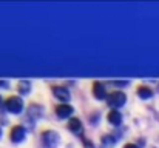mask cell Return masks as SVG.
Instances as JSON below:
<instances>
[{
  "label": "cell",
  "mask_w": 159,
  "mask_h": 148,
  "mask_svg": "<svg viewBox=\"0 0 159 148\" xmlns=\"http://www.w3.org/2000/svg\"><path fill=\"white\" fill-rule=\"evenodd\" d=\"M5 106H6V110H8L9 113L19 114V113H22V110H23V100L20 97H17V96H12V97L6 99Z\"/></svg>",
  "instance_id": "1"
},
{
  "label": "cell",
  "mask_w": 159,
  "mask_h": 148,
  "mask_svg": "<svg viewBox=\"0 0 159 148\" xmlns=\"http://www.w3.org/2000/svg\"><path fill=\"white\" fill-rule=\"evenodd\" d=\"M125 102H127V96L122 91H114L108 96V105L113 108H120L125 105Z\"/></svg>",
  "instance_id": "2"
},
{
  "label": "cell",
  "mask_w": 159,
  "mask_h": 148,
  "mask_svg": "<svg viewBox=\"0 0 159 148\" xmlns=\"http://www.w3.org/2000/svg\"><path fill=\"white\" fill-rule=\"evenodd\" d=\"M59 134L56 131H45L42 134V142H43V147L45 148H56L57 144H59Z\"/></svg>",
  "instance_id": "3"
},
{
  "label": "cell",
  "mask_w": 159,
  "mask_h": 148,
  "mask_svg": "<svg viewBox=\"0 0 159 148\" xmlns=\"http://www.w3.org/2000/svg\"><path fill=\"white\" fill-rule=\"evenodd\" d=\"M25 136H26V131H25L23 127H14L11 130V141L14 144H20L25 139Z\"/></svg>",
  "instance_id": "4"
},
{
  "label": "cell",
  "mask_w": 159,
  "mask_h": 148,
  "mask_svg": "<svg viewBox=\"0 0 159 148\" xmlns=\"http://www.w3.org/2000/svg\"><path fill=\"white\" fill-rule=\"evenodd\" d=\"M73 106H70V105H66V103H62V105H59L57 108H56V114L60 117V119H66V117H70L71 114H73Z\"/></svg>",
  "instance_id": "5"
},
{
  "label": "cell",
  "mask_w": 159,
  "mask_h": 148,
  "mask_svg": "<svg viewBox=\"0 0 159 148\" xmlns=\"http://www.w3.org/2000/svg\"><path fill=\"white\" fill-rule=\"evenodd\" d=\"M54 96H56V99H59V100H62V102H68L70 100V91L65 88V87H54L53 90Z\"/></svg>",
  "instance_id": "6"
},
{
  "label": "cell",
  "mask_w": 159,
  "mask_h": 148,
  "mask_svg": "<svg viewBox=\"0 0 159 148\" xmlns=\"http://www.w3.org/2000/svg\"><path fill=\"white\" fill-rule=\"evenodd\" d=\"M93 94H94L96 99H105L107 97L105 87L101 82H94V85H93Z\"/></svg>",
  "instance_id": "7"
},
{
  "label": "cell",
  "mask_w": 159,
  "mask_h": 148,
  "mask_svg": "<svg viewBox=\"0 0 159 148\" xmlns=\"http://www.w3.org/2000/svg\"><path fill=\"white\" fill-rule=\"evenodd\" d=\"M108 122L113 123V125H120L122 122V114L117 111V110H111L108 113Z\"/></svg>",
  "instance_id": "8"
},
{
  "label": "cell",
  "mask_w": 159,
  "mask_h": 148,
  "mask_svg": "<svg viewBox=\"0 0 159 148\" xmlns=\"http://www.w3.org/2000/svg\"><path fill=\"white\" fill-rule=\"evenodd\" d=\"M68 128H70V131H73V133H80V131H82V123H80L79 119H71V120L68 122Z\"/></svg>",
  "instance_id": "9"
},
{
  "label": "cell",
  "mask_w": 159,
  "mask_h": 148,
  "mask_svg": "<svg viewBox=\"0 0 159 148\" xmlns=\"http://www.w3.org/2000/svg\"><path fill=\"white\" fill-rule=\"evenodd\" d=\"M138 96L141 99H150L153 96V91H152L148 87H141V88L138 90Z\"/></svg>",
  "instance_id": "10"
},
{
  "label": "cell",
  "mask_w": 159,
  "mask_h": 148,
  "mask_svg": "<svg viewBox=\"0 0 159 148\" xmlns=\"http://www.w3.org/2000/svg\"><path fill=\"white\" fill-rule=\"evenodd\" d=\"M30 90H31V83H30L28 80H20V82H19V91H20L22 94L30 93Z\"/></svg>",
  "instance_id": "11"
},
{
  "label": "cell",
  "mask_w": 159,
  "mask_h": 148,
  "mask_svg": "<svg viewBox=\"0 0 159 148\" xmlns=\"http://www.w3.org/2000/svg\"><path fill=\"white\" fill-rule=\"evenodd\" d=\"M113 83L114 85H128L130 80H113Z\"/></svg>",
  "instance_id": "12"
},
{
  "label": "cell",
  "mask_w": 159,
  "mask_h": 148,
  "mask_svg": "<svg viewBox=\"0 0 159 148\" xmlns=\"http://www.w3.org/2000/svg\"><path fill=\"white\" fill-rule=\"evenodd\" d=\"M0 87H3V88H8V87H9L8 80H0Z\"/></svg>",
  "instance_id": "13"
},
{
  "label": "cell",
  "mask_w": 159,
  "mask_h": 148,
  "mask_svg": "<svg viewBox=\"0 0 159 148\" xmlns=\"http://www.w3.org/2000/svg\"><path fill=\"white\" fill-rule=\"evenodd\" d=\"M125 148H139V147H138V145H134V144H127Z\"/></svg>",
  "instance_id": "14"
},
{
  "label": "cell",
  "mask_w": 159,
  "mask_h": 148,
  "mask_svg": "<svg viewBox=\"0 0 159 148\" xmlns=\"http://www.w3.org/2000/svg\"><path fill=\"white\" fill-rule=\"evenodd\" d=\"M0 136H2V130H0Z\"/></svg>",
  "instance_id": "15"
},
{
  "label": "cell",
  "mask_w": 159,
  "mask_h": 148,
  "mask_svg": "<svg viewBox=\"0 0 159 148\" xmlns=\"http://www.w3.org/2000/svg\"><path fill=\"white\" fill-rule=\"evenodd\" d=\"M87 148H93V147H87Z\"/></svg>",
  "instance_id": "16"
},
{
  "label": "cell",
  "mask_w": 159,
  "mask_h": 148,
  "mask_svg": "<svg viewBox=\"0 0 159 148\" xmlns=\"http://www.w3.org/2000/svg\"><path fill=\"white\" fill-rule=\"evenodd\" d=\"M0 102H2V99H0Z\"/></svg>",
  "instance_id": "17"
}]
</instances>
